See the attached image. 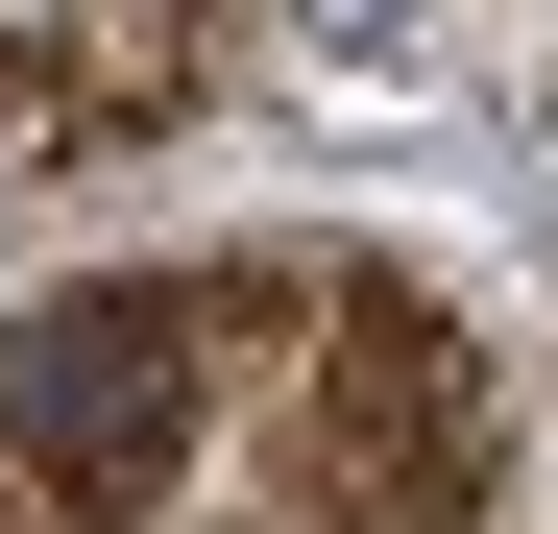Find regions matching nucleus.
Masks as SVG:
<instances>
[{
  "mask_svg": "<svg viewBox=\"0 0 558 534\" xmlns=\"http://www.w3.org/2000/svg\"><path fill=\"white\" fill-rule=\"evenodd\" d=\"M195 267H98V292L0 316V462H25L49 510H170V462H195Z\"/></svg>",
  "mask_w": 558,
  "mask_h": 534,
  "instance_id": "f257e3e1",
  "label": "nucleus"
},
{
  "mask_svg": "<svg viewBox=\"0 0 558 534\" xmlns=\"http://www.w3.org/2000/svg\"><path fill=\"white\" fill-rule=\"evenodd\" d=\"M316 462L364 534H486V365L389 267H316Z\"/></svg>",
  "mask_w": 558,
  "mask_h": 534,
  "instance_id": "f03ea898",
  "label": "nucleus"
},
{
  "mask_svg": "<svg viewBox=\"0 0 558 534\" xmlns=\"http://www.w3.org/2000/svg\"><path fill=\"white\" fill-rule=\"evenodd\" d=\"M0 534H49V486H25V462H0Z\"/></svg>",
  "mask_w": 558,
  "mask_h": 534,
  "instance_id": "7ed1b4c3",
  "label": "nucleus"
},
{
  "mask_svg": "<svg viewBox=\"0 0 558 534\" xmlns=\"http://www.w3.org/2000/svg\"><path fill=\"white\" fill-rule=\"evenodd\" d=\"M316 25H340V49H364V25H389V0H316Z\"/></svg>",
  "mask_w": 558,
  "mask_h": 534,
  "instance_id": "20e7f679",
  "label": "nucleus"
}]
</instances>
